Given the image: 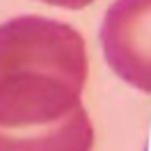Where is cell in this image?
<instances>
[{"instance_id":"6da1fadb","label":"cell","mask_w":151,"mask_h":151,"mask_svg":"<svg viewBox=\"0 0 151 151\" xmlns=\"http://www.w3.org/2000/svg\"><path fill=\"white\" fill-rule=\"evenodd\" d=\"M87 77L85 40L68 23L21 15L0 25V128L66 118L83 106Z\"/></svg>"},{"instance_id":"7a4b0ae2","label":"cell","mask_w":151,"mask_h":151,"mask_svg":"<svg viewBox=\"0 0 151 151\" xmlns=\"http://www.w3.org/2000/svg\"><path fill=\"white\" fill-rule=\"evenodd\" d=\"M99 40L110 68L151 95V0H116L104 17Z\"/></svg>"},{"instance_id":"3957f363","label":"cell","mask_w":151,"mask_h":151,"mask_svg":"<svg viewBox=\"0 0 151 151\" xmlns=\"http://www.w3.org/2000/svg\"><path fill=\"white\" fill-rule=\"evenodd\" d=\"M93 124L81 106L66 118L35 128H0V151H91Z\"/></svg>"},{"instance_id":"277c9868","label":"cell","mask_w":151,"mask_h":151,"mask_svg":"<svg viewBox=\"0 0 151 151\" xmlns=\"http://www.w3.org/2000/svg\"><path fill=\"white\" fill-rule=\"evenodd\" d=\"M42 2H46V4H50V6H60V9L79 11V9H85V6L93 4L95 0H42Z\"/></svg>"}]
</instances>
